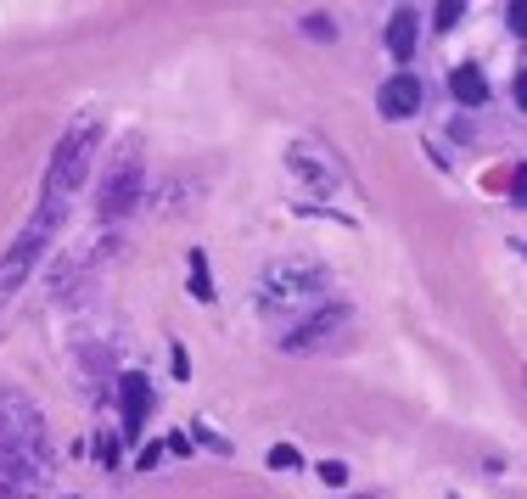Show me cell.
<instances>
[{"instance_id":"cell-17","label":"cell","mask_w":527,"mask_h":499,"mask_svg":"<svg viewBox=\"0 0 527 499\" xmlns=\"http://www.w3.org/2000/svg\"><path fill=\"white\" fill-rule=\"evenodd\" d=\"M505 23H511V34H522L527 40V0H516L511 12H505Z\"/></svg>"},{"instance_id":"cell-6","label":"cell","mask_w":527,"mask_h":499,"mask_svg":"<svg viewBox=\"0 0 527 499\" xmlns=\"http://www.w3.org/2000/svg\"><path fill=\"white\" fill-rule=\"evenodd\" d=\"M286 169H292V180H303L314 197H331V191L342 186L337 163H331V152L320 141H292L286 146Z\"/></svg>"},{"instance_id":"cell-9","label":"cell","mask_w":527,"mask_h":499,"mask_svg":"<svg viewBox=\"0 0 527 499\" xmlns=\"http://www.w3.org/2000/svg\"><path fill=\"white\" fill-rule=\"evenodd\" d=\"M376 107H382V118H410L415 107H421V85H415L410 73H399V79H387L382 85Z\"/></svg>"},{"instance_id":"cell-19","label":"cell","mask_w":527,"mask_h":499,"mask_svg":"<svg viewBox=\"0 0 527 499\" xmlns=\"http://www.w3.org/2000/svg\"><path fill=\"white\" fill-rule=\"evenodd\" d=\"M197 438L208 443V449H219V455H230V443H225V438H214V427H208V421H197Z\"/></svg>"},{"instance_id":"cell-13","label":"cell","mask_w":527,"mask_h":499,"mask_svg":"<svg viewBox=\"0 0 527 499\" xmlns=\"http://www.w3.org/2000/svg\"><path fill=\"white\" fill-rule=\"evenodd\" d=\"M303 34H309V40H320V45H331L337 40V23H331L326 12H303V23H298Z\"/></svg>"},{"instance_id":"cell-3","label":"cell","mask_w":527,"mask_h":499,"mask_svg":"<svg viewBox=\"0 0 527 499\" xmlns=\"http://www.w3.org/2000/svg\"><path fill=\"white\" fill-rule=\"evenodd\" d=\"M331 298V275L320 264H303V258H281L253 281V309L258 320H286V314H314Z\"/></svg>"},{"instance_id":"cell-10","label":"cell","mask_w":527,"mask_h":499,"mask_svg":"<svg viewBox=\"0 0 527 499\" xmlns=\"http://www.w3.org/2000/svg\"><path fill=\"white\" fill-rule=\"evenodd\" d=\"M449 90H455L460 107H483L488 101V79H483V68H471V62H460V68L449 73Z\"/></svg>"},{"instance_id":"cell-8","label":"cell","mask_w":527,"mask_h":499,"mask_svg":"<svg viewBox=\"0 0 527 499\" xmlns=\"http://www.w3.org/2000/svg\"><path fill=\"white\" fill-rule=\"evenodd\" d=\"M146 415H152V382L141 371H124L118 376V427H124V443L141 438Z\"/></svg>"},{"instance_id":"cell-15","label":"cell","mask_w":527,"mask_h":499,"mask_svg":"<svg viewBox=\"0 0 527 499\" xmlns=\"http://www.w3.org/2000/svg\"><path fill=\"white\" fill-rule=\"evenodd\" d=\"M270 466L275 471H298L303 460H298V449H286V443H281V449H270Z\"/></svg>"},{"instance_id":"cell-21","label":"cell","mask_w":527,"mask_h":499,"mask_svg":"<svg viewBox=\"0 0 527 499\" xmlns=\"http://www.w3.org/2000/svg\"><path fill=\"white\" fill-rule=\"evenodd\" d=\"M516 107H522V113H527V68L516 73Z\"/></svg>"},{"instance_id":"cell-14","label":"cell","mask_w":527,"mask_h":499,"mask_svg":"<svg viewBox=\"0 0 527 499\" xmlns=\"http://www.w3.org/2000/svg\"><path fill=\"white\" fill-rule=\"evenodd\" d=\"M320 477H326L331 488H348V466H342V460H320Z\"/></svg>"},{"instance_id":"cell-5","label":"cell","mask_w":527,"mask_h":499,"mask_svg":"<svg viewBox=\"0 0 527 499\" xmlns=\"http://www.w3.org/2000/svg\"><path fill=\"white\" fill-rule=\"evenodd\" d=\"M348 320H354V303H342L337 292H331V298L320 303V309L303 314L298 326H292V331L281 337V354H320V348H331V343L342 337V331H348Z\"/></svg>"},{"instance_id":"cell-18","label":"cell","mask_w":527,"mask_h":499,"mask_svg":"<svg viewBox=\"0 0 527 499\" xmlns=\"http://www.w3.org/2000/svg\"><path fill=\"white\" fill-rule=\"evenodd\" d=\"M169 365H174V376H180V382L191 376V359H186V348H180V343L169 348Z\"/></svg>"},{"instance_id":"cell-20","label":"cell","mask_w":527,"mask_h":499,"mask_svg":"<svg viewBox=\"0 0 527 499\" xmlns=\"http://www.w3.org/2000/svg\"><path fill=\"white\" fill-rule=\"evenodd\" d=\"M511 197H516V202H527V169H516V180H511Z\"/></svg>"},{"instance_id":"cell-2","label":"cell","mask_w":527,"mask_h":499,"mask_svg":"<svg viewBox=\"0 0 527 499\" xmlns=\"http://www.w3.org/2000/svg\"><path fill=\"white\" fill-rule=\"evenodd\" d=\"M96 146H101V124L96 118H73L68 129H62V141H57V152H51V169H45V191H40V214L29 219V230L34 236H57L62 230V219H68V202H73V191L85 186V169H90V157H96Z\"/></svg>"},{"instance_id":"cell-7","label":"cell","mask_w":527,"mask_h":499,"mask_svg":"<svg viewBox=\"0 0 527 499\" xmlns=\"http://www.w3.org/2000/svg\"><path fill=\"white\" fill-rule=\"evenodd\" d=\"M45 236H34V230H23L12 247H6V258H0V314H6V303L29 286V275H34V264L45 258Z\"/></svg>"},{"instance_id":"cell-4","label":"cell","mask_w":527,"mask_h":499,"mask_svg":"<svg viewBox=\"0 0 527 499\" xmlns=\"http://www.w3.org/2000/svg\"><path fill=\"white\" fill-rule=\"evenodd\" d=\"M141 180H146L141 146L124 141V146H118V157H113V169H107V180H101V191H96V214H101V219L135 214V202H141Z\"/></svg>"},{"instance_id":"cell-11","label":"cell","mask_w":527,"mask_h":499,"mask_svg":"<svg viewBox=\"0 0 527 499\" xmlns=\"http://www.w3.org/2000/svg\"><path fill=\"white\" fill-rule=\"evenodd\" d=\"M387 51L399 62H410V51H415V12L404 6V12H393V23H387Z\"/></svg>"},{"instance_id":"cell-1","label":"cell","mask_w":527,"mask_h":499,"mask_svg":"<svg viewBox=\"0 0 527 499\" xmlns=\"http://www.w3.org/2000/svg\"><path fill=\"white\" fill-rule=\"evenodd\" d=\"M57 483L45 415L23 387H0V499H40Z\"/></svg>"},{"instance_id":"cell-12","label":"cell","mask_w":527,"mask_h":499,"mask_svg":"<svg viewBox=\"0 0 527 499\" xmlns=\"http://www.w3.org/2000/svg\"><path fill=\"white\" fill-rule=\"evenodd\" d=\"M191 298L197 303H214V281H208V253L191 247Z\"/></svg>"},{"instance_id":"cell-16","label":"cell","mask_w":527,"mask_h":499,"mask_svg":"<svg viewBox=\"0 0 527 499\" xmlns=\"http://www.w3.org/2000/svg\"><path fill=\"white\" fill-rule=\"evenodd\" d=\"M460 12H466L460 0H443V6H438V29H455V23H460Z\"/></svg>"}]
</instances>
